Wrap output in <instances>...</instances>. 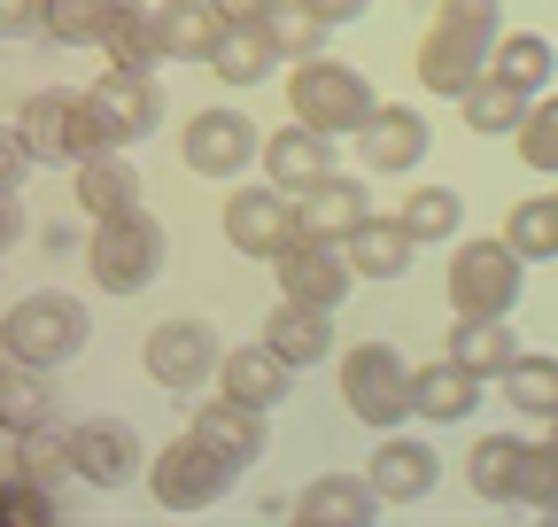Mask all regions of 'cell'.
<instances>
[{
    "instance_id": "obj_11",
    "label": "cell",
    "mask_w": 558,
    "mask_h": 527,
    "mask_svg": "<svg viewBox=\"0 0 558 527\" xmlns=\"http://www.w3.org/2000/svg\"><path fill=\"white\" fill-rule=\"evenodd\" d=\"M16 132H24V148L39 156V171L47 163L70 171L78 156H94V140H86V86H39V94H24Z\"/></svg>"
},
{
    "instance_id": "obj_1",
    "label": "cell",
    "mask_w": 558,
    "mask_h": 527,
    "mask_svg": "<svg viewBox=\"0 0 558 527\" xmlns=\"http://www.w3.org/2000/svg\"><path fill=\"white\" fill-rule=\"evenodd\" d=\"M156 124H163L156 62H101V78L86 86V140L94 148H132Z\"/></svg>"
},
{
    "instance_id": "obj_36",
    "label": "cell",
    "mask_w": 558,
    "mask_h": 527,
    "mask_svg": "<svg viewBox=\"0 0 558 527\" xmlns=\"http://www.w3.org/2000/svg\"><path fill=\"white\" fill-rule=\"evenodd\" d=\"M505 241H512L527 264H550V256H558V194H527V203L505 218Z\"/></svg>"
},
{
    "instance_id": "obj_44",
    "label": "cell",
    "mask_w": 558,
    "mask_h": 527,
    "mask_svg": "<svg viewBox=\"0 0 558 527\" xmlns=\"http://www.w3.org/2000/svg\"><path fill=\"white\" fill-rule=\"evenodd\" d=\"M32 171H39V156L24 148V132H16V124H0V194H24Z\"/></svg>"
},
{
    "instance_id": "obj_46",
    "label": "cell",
    "mask_w": 558,
    "mask_h": 527,
    "mask_svg": "<svg viewBox=\"0 0 558 527\" xmlns=\"http://www.w3.org/2000/svg\"><path fill=\"white\" fill-rule=\"evenodd\" d=\"M295 9H311L318 24H357V16L373 9V0H295Z\"/></svg>"
},
{
    "instance_id": "obj_38",
    "label": "cell",
    "mask_w": 558,
    "mask_h": 527,
    "mask_svg": "<svg viewBox=\"0 0 558 527\" xmlns=\"http://www.w3.org/2000/svg\"><path fill=\"white\" fill-rule=\"evenodd\" d=\"M512 148H520L527 171H550V179H558V94H535L527 124L512 132Z\"/></svg>"
},
{
    "instance_id": "obj_34",
    "label": "cell",
    "mask_w": 558,
    "mask_h": 527,
    "mask_svg": "<svg viewBox=\"0 0 558 527\" xmlns=\"http://www.w3.org/2000/svg\"><path fill=\"white\" fill-rule=\"evenodd\" d=\"M488 71H505V78L527 86V94H550V78H558V47H550L543 32H505L497 54H488Z\"/></svg>"
},
{
    "instance_id": "obj_4",
    "label": "cell",
    "mask_w": 558,
    "mask_h": 527,
    "mask_svg": "<svg viewBox=\"0 0 558 527\" xmlns=\"http://www.w3.org/2000/svg\"><path fill=\"white\" fill-rule=\"evenodd\" d=\"M86 272H94L101 295H140V287L163 272V218H148V210L94 218V233H86Z\"/></svg>"
},
{
    "instance_id": "obj_32",
    "label": "cell",
    "mask_w": 558,
    "mask_h": 527,
    "mask_svg": "<svg viewBox=\"0 0 558 527\" xmlns=\"http://www.w3.org/2000/svg\"><path fill=\"white\" fill-rule=\"evenodd\" d=\"M497 395H505V412H520V419H535V427H543V419H558V365L520 350V357H512V372L497 380Z\"/></svg>"
},
{
    "instance_id": "obj_37",
    "label": "cell",
    "mask_w": 558,
    "mask_h": 527,
    "mask_svg": "<svg viewBox=\"0 0 558 527\" xmlns=\"http://www.w3.org/2000/svg\"><path fill=\"white\" fill-rule=\"evenodd\" d=\"M101 16H109V0H47L39 39H54V47H101Z\"/></svg>"
},
{
    "instance_id": "obj_10",
    "label": "cell",
    "mask_w": 558,
    "mask_h": 527,
    "mask_svg": "<svg viewBox=\"0 0 558 527\" xmlns=\"http://www.w3.org/2000/svg\"><path fill=\"white\" fill-rule=\"evenodd\" d=\"M218 225H226V248H233V256H256V264H271L279 248L303 233L295 194H288V186H271V179H233Z\"/></svg>"
},
{
    "instance_id": "obj_26",
    "label": "cell",
    "mask_w": 558,
    "mask_h": 527,
    "mask_svg": "<svg viewBox=\"0 0 558 527\" xmlns=\"http://www.w3.org/2000/svg\"><path fill=\"white\" fill-rule=\"evenodd\" d=\"M264 342L288 357L295 372H311V365L333 357V310H311V303H288V295H279V310L264 318Z\"/></svg>"
},
{
    "instance_id": "obj_43",
    "label": "cell",
    "mask_w": 558,
    "mask_h": 527,
    "mask_svg": "<svg viewBox=\"0 0 558 527\" xmlns=\"http://www.w3.org/2000/svg\"><path fill=\"white\" fill-rule=\"evenodd\" d=\"M550 497H558V419H543L535 457H527V504H550Z\"/></svg>"
},
{
    "instance_id": "obj_17",
    "label": "cell",
    "mask_w": 558,
    "mask_h": 527,
    "mask_svg": "<svg viewBox=\"0 0 558 527\" xmlns=\"http://www.w3.org/2000/svg\"><path fill=\"white\" fill-rule=\"evenodd\" d=\"M365 474H373V489H380L388 504H418V497H427V489L442 481V457H435L427 442H418V434H403V427H388Z\"/></svg>"
},
{
    "instance_id": "obj_33",
    "label": "cell",
    "mask_w": 558,
    "mask_h": 527,
    "mask_svg": "<svg viewBox=\"0 0 558 527\" xmlns=\"http://www.w3.org/2000/svg\"><path fill=\"white\" fill-rule=\"evenodd\" d=\"M101 62H163L156 54V9H148V0H109V16H101Z\"/></svg>"
},
{
    "instance_id": "obj_29",
    "label": "cell",
    "mask_w": 558,
    "mask_h": 527,
    "mask_svg": "<svg viewBox=\"0 0 558 527\" xmlns=\"http://www.w3.org/2000/svg\"><path fill=\"white\" fill-rule=\"evenodd\" d=\"M458 109H465V124H473V132H488V140H512V132L527 124V109H535V94H527V86H512L505 71H481V78L458 94Z\"/></svg>"
},
{
    "instance_id": "obj_12",
    "label": "cell",
    "mask_w": 558,
    "mask_h": 527,
    "mask_svg": "<svg viewBox=\"0 0 558 527\" xmlns=\"http://www.w3.org/2000/svg\"><path fill=\"white\" fill-rule=\"evenodd\" d=\"M271 272H279V295H288V303H311V310H341L349 287H357L349 248H341V241H318V233H295L288 248L271 256Z\"/></svg>"
},
{
    "instance_id": "obj_21",
    "label": "cell",
    "mask_w": 558,
    "mask_h": 527,
    "mask_svg": "<svg viewBox=\"0 0 558 527\" xmlns=\"http://www.w3.org/2000/svg\"><path fill=\"white\" fill-rule=\"evenodd\" d=\"M488 54H497V47H488V39H473V32H450V24H435L427 39H418V86H427V94H465L481 71H488Z\"/></svg>"
},
{
    "instance_id": "obj_7",
    "label": "cell",
    "mask_w": 558,
    "mask_h": 527,
    "mask_svg": "<svg viewBox=\"0 0 558 527\" xmlns=\"http://www.w3.org/2000/svg\"><path fill=\"white\" fill-rule=\"evenodd\" d=\"M233 481H241V466H233V457H218L202 434H179V442H163V450L148 457V497H156L163 512H209Z\"/></svg>"
},
{
    "instance_id": "obj_9",
    "label": "cell",
    "mask_w": 558,
    "mask_h": 527,
    "mask_svg": "<svg viewBox=\"0 0 558 527\" xmlns=\"http://www.w3.org/2000/svg\"><path fill=\"white\" fill-rule=\"evenodd\" d=\"M218 365H226V342H218L209 318H163V326H148V342H140V372L156 388H171V395L209 388Z\"/></svg>"
},
{
    "instance_id": "obj_51",
    "label": "cell",
    "mask_w": 558,
    "mask_h": 527,
    "mask_svg": "<svg viewBox=\"0 0 558 527\" xmlns=\"http://www.w3.org/2000/svg\"><path fill=\"white\" fill-rule=\"evenodd\" d=\"M0 357H9V350H0Z\"/></svg>"
},
{
    "instance_id": "obj_3",
    "label": "cell",
    "mask_w": 558,
    "mask_h": 527,
    "mask_svg": "<svg viewBox=\"0 0 558 527\" xmlns=\"http://www.w3.org/2000/svg\"><path fill=\"white\" fill-rule=\"evenodd\" d=\"M373 109H380V94H373V78L357 71V62L311 54V62L288 71V117L295 124H318V132H333V140H349Z\"/></svg>"
},
{
    "instance_id": "obj_27",
    "label": "cell",
    "mask_w": 558,
    "mask_h": 527,
    "mask_svg": "<svg viewBox=\"0 0 558 527\" xmlns=\"http://www.w3.org/2000/svg\"><path fill=\"white\" fill-rule=\"evenodd\" d=\"M279 62H288V54H279V39H271V24H226V39L218 47H209V62H202V71H218L226 86H264L271 71H279Z\"/></svg>"
},
{
    "instance_id": "obj_47",
    "label": "cell",
    "mask_w": 558,
    "mask_h": 527,
    "mask_svg": "<svg viewBox=\"0 0 558 527\" xmlns=\"http://www.w3.org/2000/svg\"><path fill=\"white\" fill-rule=\"evenodd\" d=\"M24 241V210H16V194H0V256H9Z\"/></svg>"
},
{
    "instance_id": "obj_20",
    "label": "cell",
    "mask_w": 558,
    "mask_h": 527,
    "mask_svg": "<svg viewBox=\"0 0 558 527\" xmlns=\"http://www.w3.org/2000/svg\"><path fill=\"white\" fill-rule=\"evenodd\" d=\"M527 457H535L527 434H481L473 457H465L473 497H481V504H527Z\"/></svg>"
},
{
    "instance_id": "obj_8",
    "label": "cell",
    "mask_w": 558,
    "mask_h": 527,
    "mask_svg": "<svg viewBox=\"0 0 558 527\" xmlns=\"http://www.w3.org/2000/svg\"><path fill=\"white\" fill-rule=\"evenodd\" d=\"M179 163H186L194 179L233 186V179H248V171L264 163V132H256L241 109H194V117L179 124Z\"/></svg>"
},
{
    "instance_id": "obj_22",
    "label": "cell",
    "mask_w": 558,
    "mask_h": 527,
    "mask_svg": "<svg viewBox=\"0 0 558 527\" xmlns=\"http://www.w3.org/2000/svg\"><path fill=\"white\" fill-rule=\"evenodd\" d=\"M481 372H465L458 357H435V365H418L411 372V419H427V427H458V419H473V404H481Z\"/></svg>"
},
{
    "instance_id": "obj_49",
    "label": "cell",
    "mask_w": 558,
    "mask_h": 527,
    "mask_svg": "<svg viewBox=\"0 0 558 527\" xmlns=\"http://www.w3.org/2000/svg\"><path fill=\"white\" fill-rule=\"evenodd\" d=\"M39 241H47V256H70V248H78V225H47Z\"/></svg>"
},
{
    "instance_id": "obj_48",
    "label": "cell",
    "mask_w": 558,
    "mask_h": 527,
    "mask_svg": "<svg viewBox=\"0 0 558 527\" xmlns=\"http://www.w3.org/2000/svg\"><path fill=\"white\" fill-rule=\"evenodd\" d=\"M226 16H241V24H271L279 16V0H218Z\"/></svg>"
},
{
    "instance_id": "obj_5",
    "label": "cell",
    "mask_w": 558,
    "mask_h": 527,
    "mask_svg": "<svg viewBox=\"0 0 558 527\" xmlns=\"http://www.w3.org/2000/svg\"><path fill=\"white\" fill-rule=\"evenodd\" d=\"M527 287V256L512 241H450V303L465 318H512Z\"/></svg>"
},
{
    "instance_id": "obj_45",
    "label": "cell",
    "mask_w": 558,
    "mask_h": 527,
    "mask_svg": "<svg viewBox=\"0 0 558 527\" xmlns=\"http://www.w3.org/2000/svg\"><path fill=\"white\" fill-rule=\"evenodd\" d=\"M39 16H47V0H0V39H16V32L39 39Z\"/></svg>"
},
{
    "instance_id": "obj_40",
    "label": "cell",
    "mask_w": 558,
    "mask_h": 527,
    "mask_svg": "<svg viewBox=\"0 0 558 527\" xmlns=\"http://www.w3.org/2000/svg\"><path fill=\"white\" fill-rule=\"evenodd\" d=\"M435 24L473 32V39H488V47L505 39V9H497V0H435Z\"/></svg>"
},
{
    "instance_id": "obj_50",
    "label": "cell",
    "mask_w": 558,
    "mask_h": 527,
    "mask_svg": "<svg viewBox=\"0 0 558 527\" xmlns=\"http://www.w3.org/2000/svg\"><path fill=\"white\" fill-rule=\"evenodd\" d=\"M535 512H543V519H558V497H550V504H535Z\"/></svg>"
},
{
    "instance_id": "obj_41",
    "label": "cell",
    "mask_w": 558,
    "mask_h": 527,
    "mask_svg": "<svg viewBox=\"0 0 558 527\" xmlns=\"http://www.w3.org/2000/svg\"><path fill=\"white\" fill-rule=\"evenodd\" d=\"M326 32H333V24H318L311 9H295V16L279 9V16H271V39H279V54H288V62H311V54H326Z\"/></svg>"
},
{
    "instance_id": "obj_18",
    "label": "cell",
    "mask_w": 558,
    "mask_h": 527,
    "mask_svg": "<svg viewBox=\"0 0 558 527\" xmlns=\"http://www.w3.org/2000/svg\"><path fill=\"white\" fill-rule=\"evenodd\" d=\"M380 489H373V474H318L303 497H295V519L303 527H373L380 519Z\"/></svg>"
},
{
    "instance_id": "obj_15",
    "label": "cell",
    "mask_w": 558,
    "mask_h": 527,
    "mask_svg": "<svg viewBox=\"0 0 558 527\" xmlns=\"http://www.w3.org/2000/svg\"><path fill=\"white\" fill-rule=\"evenodd\" d=\"M333 148H341L333 132H318V124H295V117H288L279 132H264V163H256V171H264L271 186H288L295 203H303L318 179H333V171H341V163H333Z\"/></svg>"
},
{
    "instance_id": "obj_19",
    "label": "cell",
    "mask_w": 558,
    "mask_h": 527,
    "mask_svg": "<svg viewBox=\"0 0 558 527\" xmlns=\"http://www.w3.org/2000/svg\"><path fill=\"white\" fill-rule=\"evenodd\" d=\"M70 194H78V218H117V210H140V171L124 148H94L70 163Z\"/></svg>"
},
{
    "instance_id": "obj_24",
    "label": "cell",
    "mask_w": 558,
    "mask_h": 527,
    "mask_svg": "<svg viewBox=\"0 0 558 527\" xmlns=\"http://www.w3.org/2000/svg\"><path fill=\"white\" fill-rule=\"evenodd\" d=\"M341 248H349V264H357V280H403L411 272V225H403V210L396 218H380V210H365L357 225L341 233Z\"/></svg>"
},
{
    "instance_id": "obj_25",
    "label": "cell",
    "mask_w": 558,
    "mask_h": 527,
    "mask_svg": "<svg viewBox=\"0 0 558 527\" xmlns=\"http://www.w3.org/2000/svg\"><path fill=\"white\" fill-rule=\"evenodd\" d=\"M54 427V372L24 365V357H0V434H39Z\"/></svg>"
},
{
    "instance_id": "obj_13",
    "label": "cell",
    "mask_w": 558,
    "mask_h": 527,
    "mask_svg": "<svg viewBox=\"0 0 558 527\" xmlns=\"http://www.w3.org/2000/svg\"><path fill=\"white\" fill-rule=\"evenodd\" d=\"M62 450H70V474H78L86 489H124L148 457H140V434L124 419H78L62 427Z\"/></svg>"
},
{
    "instance_id": "obj_23",
    "label": "cell",
    "mask_w": 558,
    "mask_h": 527,
    "mask_svg": "<svg viewBox=\"0 0 558 527\" xmlns=\"http://www.w3.org/2000/svg\"><path fill=\"white\" fill-rule=\"evenodd\" d=\"M226 9L218 0H163L156 9V54L163 62H209V47L226 39Z\"/></svg>"
},
{
    "instance_id": "obj_30",
    "label": "cell",
    "mask_w": 558,
    "mask_h": 527,
    "mask_svg": "<svg viewBox=\"0 0 558 527\" xmlns=\"http://www.w3.org/2000/svg\"><path fill=\"white\" fill-rule=\"evenodd\" d=\"M450 357H458L465 372H481V380H505L512 357H520L512 318H465V310H458V326H450Z\"/></svg>"
},
{
    "instance_id": "obj_16",
    "label": "cell",
    "mask_w": 558,
    "mask_h": 527,
    "mask_svg": "<svg viewBox=\"0 0 558 527\" xmlns=\"http://www.w3.org/2000/svg\"><path fill=\"white\" fill-rule=\"evenodd\" d=\"M288 388H295V365L279 357L264 334L241 342V350H226V365H218V395H233V404H256V412L288 404Z\"/></svg>"
},
{
    "instance_id": "obj_39",
    "label": "cell",
    "mask_w": 558,
    "mask_h": 527,
    "mask_svg": "<svg viewBox=\"0 0 558 527\" xmlns=\"http://www.w3.org/2000/svg\"><path fill=\"white\" fill-rule=\"evenodd\" d=\"M0 527H54V489L32 474L0 481Z\"/></svg>"
},
{
    "instance_id": "obj_42",
    "label": "cell",
    "mask_w": 558,
    "mask_h": 527,
    "mask_svg": "<svg viewBox=\"0 0 558 527\" xmlns=\"http://www.w3.org/2000/svg\"><path fill=\"white\" fill-rule=\"evenodd\" d=\"M16 474H32V481H54V474H70V450H62V434H54V427H39V434H16Z\"/></svg>"
},
{
    "instance_id": "obj_14",
    "label": "cell",
    "mask_w": 558,
    "mask_h": 527,
    "mask_svg": "<svg viewBox=\"0 0 558 527\" xmlns=\"http://www.w3.org/2000/svg\"><path fill=\"white\" fill-rule=\"evenodd\" d=\"M427 148H435V132H427V117H418L411 101H380V109L357 124V156H365V171H380V179L418 171V163H427Z\"/></svg>"
},
{
    "instance_id": "obj_6",
    "label": "cell",
    "mask_w": 558,
    "mask_h": 527,
    "mask_svg": "<svg viewBox=\"0 0 558 527\" xmlns=\"http://www.w3.org/2000/svg\"><path fill=\"white\" fill-rule=\"evenodd\" d=\"M341 404H349V419L373 427V434L403 427L411 419V365L388 342H357L341 357Z\"/></svg>"
},
{
    "instance_id": "obj_2",
    "label": "cell",
    "mask_w": 558,
    "mask_h": 527,
    "mask_svg": "<svg viewBox=\"0 0 558 527\" xmlns=\"http://www.w3.org/2000/svg\"><path fill=\"white\" fill-rule=\"evenodd\" d=\"M86 342H94L86 303H78V295H62V287H39V295H24V303H9V310H0V350H9V357H24V365L62 372L70 357L86 350Z\"/></svg>"
},
{
    "instance_id": "obj_35",
    "label": "cell",
    "mask_w": 558,
    "mask_h": 527,
    "mask_svg": "<svg viewBox=\"0 0 558 527\" xmlns=\"http://www.w3.org/2000/svg\"><path fill=\"white\" fill-rule=\"evenodd\" d=\"M403 225H411L418 248H442V241H458L465 203H458L450 186H411V194H403Z\"/></svg>"
},
{
    "instance_id": "obj_28",
    "label": "cell",
    "mask_w": 558,
    "mask_h": 527,
    "mask_svg": "<svg viewBox=\"0 0 558 527\" xmlns=\"http://www.w3.org/2000/svg\"><path fill=\"white\" fill-rule=\"evenodd\" d=\"M218 457H233V466H256L264 457V412L256 404H233V395H218V404H194V427Z\"/></svg>"
},
{
    "instance_id": "obj_31",
    "label": "cell",
    "mask_w": 558,
    "mask_h": 527,
    "mask_svg": "<svg viewBox=\"0 0 558 527\" xmlns=\"http://www.w3.org/2000/svg\"><path fill=\"white\" fill-rule=\"evenodd\" d=\"M373 210V194H365V179H349V171H333V179H318L303 203H295V218H303V233H318V241H341L349 225H357Z\"/></svg>"
}]
</instances>
